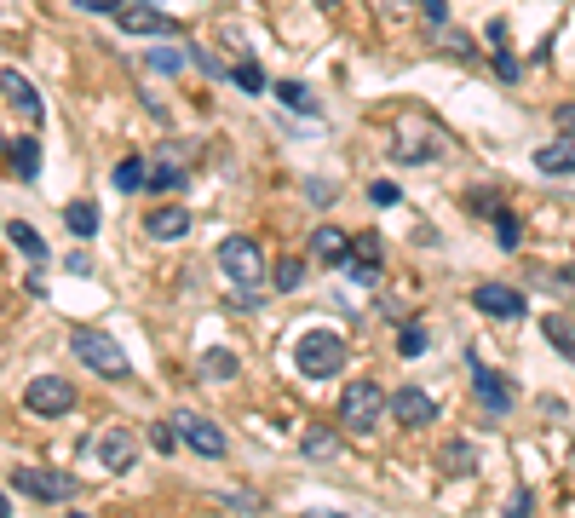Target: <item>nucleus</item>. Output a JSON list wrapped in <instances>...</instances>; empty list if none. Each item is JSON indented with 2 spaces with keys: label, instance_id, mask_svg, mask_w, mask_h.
Instances as JSON below:
<instances>
[{
  "label": "nucleus",
  "instance_id": "36",
  "mask_svg": "<svg viewBox=\"0 0 575 518\" xmlns=\"http://www.w3.org/2000/svg\"><path fill=\"white\" fill-rule=\"evenodd\" d=\"M150 70H161V75H179V70H184V52H150Z\"/></svg>",
  "mask_w": 575,
  "mask_h": 518
},
{
  "label": "nucleus",
  "instance_id": "21",
  "mask_svg": "<svg viewBox=\"0 0 575 518\" xmlns=\"http://www.w3.org/2000/svg\"><path fill=\"white\" fill-rule=\"evenodd\" d=\"M541 334H547L552 352L570 357V363H575V323H570V317H547V323H541Z\"/></svg>",
  "mask_w": 575,
  "mask_h": 518
},
{
  "label": "nucleus",
  "instance_id": "18",
  "mask_svg": "<svg viewBox=\"0 0 575 518\" xmlns=\"http://www.w3.org/2000/svg\"><path fill=\"white\" fill-rule=\"evenodd\" d=\"M535 167H541V173H575V133L541 144V150H535Z\"/></svg>",
  "mask_w": 575,
  "mask_h": 518
},
{
  "label": "nucleus",
  "instance_id": "24",
  "mask_svg": "<svg viewBox=\"0 0 575 518\" xmlns=\"http://www.w3.org/2000/svg\"><path fill=\"white\" fill-rule=\"evenodd\" d=\"M150 185V162H138V156H127V162H115V190H144Z\"/></svg>",
  "mask_w": 575,
  "mask_h": 518
},
{
  "label": "nucleus",
  "instance_id": "4",
  "mask_svg": "<svg viewBox=\"0 0 575 518\" xmlns=\"http://www.w3.org/2000/svg\"><path fill=\"white\" fill-rule=\"evenodd\" d=\"M386 392L374 386V380H351L340 392V426L345 432H374L380 426V415H386Z\"/></svg>",
  "mask_w": 575,
  "mask_h": 518
},
{
  "label": "nucleus",
  "instance_id": "19",
  "mask_svg": "<svg viewBox=\"0 0 575 518\" xmlns=\"http://www.w3.org/2000/svg\"><path fill=\"white\" fill-rule=\"evenodd\" d=\"M6 156H12V173H18V179H35V173H41V139H35V133L12 139L6 144Z\"/></svg>",
  "mask_w": 575,
  "mask_h": 518
},
{
  "label": "nucleus",
  "instance_id": "11",
  "mask_svg": "<svg viewBox=\"0 0 575 518\" xmlns=\"http://www.w3.org/2000/svg\"><path fill=\"white\" fill-rule=\"evenodd\" d=\"M0 93H6V104L18 110L29 127H41V116H46V104H41V93L29 87V75H18V70H0Z\"/></svg>",
  "mask_w": 575,
  "mask_h": 518
},
{
  "label": "nucleus",
  "instance_id": "35",
  "mask_svg": "<svg viewBox=\"0 0 575 518\" xmlns=\"http://www.w3.org/2000/svg\"><path fill=\"white\" fill-rule=\"evenodd\" d=\"M420 18H426L432 29H443L449 24V0H420Z\"/></svg>",
  "mask_w": 575,
  "mask_h": 518
},
{
  "label": "nucleus",
  "instance_id": "12",
  "mask_svg": "<svg viewBox=\"0 0 575 518\" xmlns=\"http://www.w3.org/2000/svg\"><path fill=\"white\" fill-rule=\"evenodd\" d=\"M98 461H104L110 472H127L138 461V438L127 432V426H104V432H98Z\"/></svg>",
  "mask_w": 575,
  "mask_h": 518
},
{
  "label": "nucleus",
  "instance_id": "44",
  "mask_svg": "<svg viewBox=\"0 0 575 518\" xmlns=\"http://www.w3.org/2000/svg\"><path fill=\"white\" fill-rule=\"evenodd\" d=\"M6 513H12V495L0 490V518H6Z\"/></svg>",
  "mask_w": 575,
  "mask_h": 518
},
{
  "label": "nucleus",
  "instance_id": "31",
  "mask_svg": "<svg viewBox=\"0 0 575 518\" xmlns=\"http://www.w3.org/2000/svg\"><path fill=\"white\" fill-rule=\"evenodd\" d=\"M443 52L460 58V64H466V58H478V47H472V35H466V29H443Z\"/></svg>",
  "mask_w": 575,
  "mask_h": 518
},
{
  "label": "nucleus",
  "instance_id": "22",
  "mask_svg": "<svg viewBox=\"0 0 575 518\" xmlns=\"http://www.w3.org/2000/svg\"><path fill=\"white\" fill-rule=\"evenodd\" d=\"M64 225L81 236V242H92V236H98V208H92V202H69V208H64Z\"/></svg>",
  "mask_w": 575,
  "mask_h": 518
},
{
  "label": "nucleus",
  "instance_id": "10",
  "mask_svg": "<svg viewBox=\"0 0 575 518\" xmlns=\"http://www.w3.org/2000/svg\"><path fill=\"white\" fill-rule=\"evenodd\" d=\"M472 306L489 311V317H501V323H518V317H524V294L506 288V283H478L472 288Z\"/></svg>",
  "mask_w": 575,
  "mask_h": 518
},
{
  "label": "nucleus",
  "instance_id": "42",
  "mask_svg": "<svg viewBox=\"0 0 575 518\" xmlns=\"http://www.w3.org/2000/svg\"><path fill=\"white\" fill-rule=\"evenodd\" d=\"M69 271H75V277H87V271H92V254H81V248H75V254H69Z\"/></svg>",
  "mask_w": 575,
  "mask_h": 518
},
{
  "label": "nucleus",
  "instance_id": "34",
  "mask_svg": "<svg viewBox=\"0 0 575 518\" xmlns=\"http://www.w3.org/2000/svg\"><path fill=\"white\" fill-rule=\"evenodd\" d=\"M368 202H374V208H397V185H391V179H374V185H368Z\"/></svg>",
  "mask_w": 575,
  "mask_h": 518
},
{
  "label": "nucleus",
  "instance_id": "16",
  "mask_svg": "<svg viewBox=\"0 0 575 518\" xmlns=\"http://www.w3.org/2000/svg\"><path fill=\"white\" fill-rule=\"evenodd\" d=\"M184 144H161V156H156V167H150V190H179L184 185Z\"/></svg>",
  "mask_w": 575,
  "mask_h": 518
},
{
  "label": "nucleus",
  "instance_id": "15",
  "mask_svg": "<svg viewBox=\"0 0 575 518\" xmlns=\"http://www.w3.org/2000/svg\"><path fill=\"white\" fill-rule=\"evenodd\" d=\"M311 259H322V265H351V231L317 225V231H311Z\"/></svg>",
  "mask_w": 575,
  "mask_h": 518
},
{
  "label": "nucleus",
  "instance_id": "6",
  "mask_svg": "<svg viewBox=\"0 0 575 518\" xmlns=\"http://www.w3.org/2000/svg\"><path fill=\"white\" fill-rule=\"evenodd\" d=\"M23 409L29 415H69L75 409V386L64 375H35L23 386Z\"/></svg>",
  "mask_w": 575,
  "mask_h": 518
},
{
  "label": "nucleus",
  "instance_id": "1",
  "mask_svg": "<svg viewBox=\"0 0 575 518\" xmlns=\"http://www.w3.org/2000/svg\"><path fill=\"white\" fill-rule=\"evenodd\" d=\"M219 271H225V283H230V288H242V294L265 288V277H271V265H265V248H259L253 236H225V242H219Z\"/></svg>",
  "mask_w": 575,
  "mask_h": 518
},
{
  "label": "nucleus",
  "instance_id": "29",
  "mask_svg": "<svg viewBox=\"0 0 575 518\" xmlns=\"http://www.w3.org/2000/svg\"><path fill=\"white\" fill-rule=\"evenodd\" d=\"M495 242H501V248H518V242H524V225H518V213H495Z\"/></svg>",
  "mask_w": 575,
  "mask_h": 518
},
{
  "label": "nucleus",
  "instance_id": "2",
  "mask_svg": "<svg viewBox=\"0 0 575 518\" xmlns=\"http://www.w3.org/2000/svg\"><path fill=\"white\" fill-rule=\"evenodd\" d=\"M69 352L81 357L92 375H104V380H127V375H133L127 352H121V346H115V334H104V329H75V334H69Z\"/></svg>",
  "mask_w": 575,
  "mask_h": 518
},
{
  "label": "nucleus",
  "instance_id": "7",
  "mask_svg": "<svg viewBox=\"0 0 575 518\" xmlns=\"http://www.w3.org/2000/svg\"><path fill=\"white\" fill-rule=\"evenodd\" d=\"M173 426H179V444L196 449V455H207V461H219V455L230 449L225 432H219V421H207V415H196V409H179Z\"/></svg>",
  "mask_w": 575,
  "mask_h": 518
},
{
  "label": "nucleus",
  "instance_id": "20",
  "mask_svg": "<svg viewBox=\"0 0 575 518\" xmlns=\"http://www.w3.org/2000/svg\"><path fill=\"white\" fill-rule=\"evenodd\" d=\"M276 104H282V110H294V116H317V110H322L299 81H276Z\"/></svg>",
  "mask_w": 575,
  "mask_h": 518
},
{
  "label": "nucleus",
  "instance_id": "39",
  "mask_svg": "<svg viewBox=\"0 0 575 518\" xmlns=\"http://www.w3.org/2000/svg\"><path fill=\"white\" fill-rule=\"evenodd\" d=\"M495 75H501V81H518V58H512V52H495Z\"/></svg>",
  "mask_w": 575,
  "mask_h": 518
},
{
  "label": "nucleus",
  "instance_id": "8",
  "mask_svg": "<svg viewBox=\"0 0 575 518\" xmlns=\"http://www.w3.org/2000/svg\"><path fill=\"white\" fill-rule=\"evenodd\" d=\"M472 392H478V403L489 409V415H506V409H512V398H518V392H512V380L495 375L489 363H478V352H472Z\"/></svg>",
  "mask_w": 575,
  "mask_h": 518
},
{
  "label": "nucleus",
  "instance_id": "26",
  "mask_svg": "<svg viewBox=\"0 0 575 518\" xmlns=\"http://www.w3.org/2000/svg\"><path fill=\"white\" fill-rule=\"evenodd\" d=\"M276 294H294V288H305V259H294V254H282L276 259Z\"/></svg>",
  "mask_w": 575,
  "mask_h": 518
},
{
  "label": "nucleus",
  "instance_id": "41",
  "mask_svg": "<svg viewBox=\"0 0 575 518\" xmlns=\"http://www.w3.org/2000/svg\"><path fill=\"white\" fill-rule=\"evenodd\" d=\"M81 12H98V18H115V12H121V0H81Z\"/></svg>",
  "mask_w": 575,
  "mask_h": 518
},
{
  "label": "nucleus",
  "instance_id": "14",
  "mask_svg": "<svg viewBox=\"0 0 575 518\" xmlns=\"http://www.w3.org/2000/svg\"><path fill=\"white\" fill-rule=\"evenodd\" d=\"M144 236H156V242H179V236H190V208H179V202L150 208L144 213Z\"/></svg>",
  "mask_w": 575,
  "mask_h": 518
},
{
  "label": "nucleus",
  "instance_id": "40",
  "mask_svg": "<svg viewBox=\"0 0 575 518\" xmlns=\"http://www.w3.org/2000/svg\"><path fill=\"white\" fill-rule=\"evenodd\" d=\"M472 208H478V213H501V196H495V190H472Z\"/></svg>",
  "mask_w": 575,
  "mask_h": 518
},
{
  "label": "nucleus",
  "instance_id": "27",
  "mask_svg": "<svg viewBox=\"0 0 575 518\" xmlns=\"http://www.w3.org/2000/svg\"><path fill=\"white\" fill-rule=\"evenodd\" d=\"M478 467V449L472 444H449L443 449V472H449V478H455V472H472Z\"/></svg>",
  "mask_w": 575,
  "mask_h": 518
},
{
  "label": "nucleus",
  "instance_id": "30",
  "mask_svg": "<svg viewBox=\"0 0 575 518\" xmlns=\"http://www.w3.org/2000/svg\"><path fill=\"white\" fill-rule=\"evenodd\" d=\"M426 346H432V334L420 329V323H403V334H397V352H403V357H420Z\"/></svg>",
  "mask_w": 575,
  "mask_h": 518
},
{
  "label": "nucleus",
  "instance_id": "32",
  "mask_svg": "<svg viewBox=\"0 0 575 518\" xmlns=\"http://www.w3.org/2000/svg\"><path fill=\"white\" fill-rule=\"evenodd\" d=\"M351 254H357V259H368V265H380V236H374V231L351 236Z\"/></svg>",
  "mask_w": 575,
  "mask_h": 518
},
{
  "label": "nucleus",
  "instance_id": "9",
  "mask_svg": "<svg viewBox=\"0 0 575 518\" xmlns=\"http://www.w3.org/2000/svg\"><path fill=\"white\" fill-rule=\"evenodd\" d=\"M115 24L127 29V35H179V18H167V12H156V6H144V0H127L121 12H115Z\"/></svg>",
  "mask_w": 575,
  "mask_h": 518
},
{
  "label": "nucleus",
  "instance_id": "38",
  "mask_svg": "<svg viewBox=\"0 0 575 518\" xmlns=\"http://www.w3.org/2000/svg\"><path fill=\"white\" fill-rule=\"evenodd\" d=\"M219 501H225V507H248V513H265V501H259V495H248V490H225Z\"/></svg>",
  "mask_w": 575,
  "mask_h": 518
},
{
  "label": "nucleus",
  "instance_id": "43",
  "mask_svg": "<svg viewBox=\"0 0 575 518\" xmlns=\"http://www.w3.org/2000/svg\"><path fill=\"white\" fill-rule=\"evenodd\" d=\"M558 127H570V133H575V104H564V110H558Z\"/></svg>",
  "mask_w": 575,
  "mask_h": 518
},
{
  "label": "nucleus",
  "instance_id": "13",
  "mask_svg": "<svg viewBox=\"0 0 575 518\" xmlns=\"http://www.w3.org/2000/svg\"><path fill=\"white\" fill-rule=\"evenodd\" d=\"M391 421H403V426H432V421H437L432 392H420V386H403V392H391Z\"/></svg>",
  "mask_w": 575,
  "mask_h": 518
},
{
  "label": "nucleus",
  "instance_id": "46",
  "mask_svg": "<svg viewBox=\"0 0 575 518\" xmlns=\"http://www.w3.org/2000/svg\"><path fill=\"white\" fill-rule=\"evenodd\" d=\"M6 144H12V139H0V150H6Z\"/></svg>",
  "mask_w": 575,
  "mask_h": 518
},
{
  "label": "nucleus",
  "instance_id": "28",
  "mask_svg": "<svg viewBox=\"0 0 575 518\" xmlns=\"http://www.w3.org/2000/svg\"><path fill=\"white\" fill-rule=\"evenodd\" d=\"M230 81H236V87H242V93H265V70H259V64H253V58H242V64H236V70H230Z\"/></svg>",
  "mask_w": 575,
  "mask_h": 518
},
{
  "label": "nucleus",
  "instance_id": "23",
  "mask_svg": "<svg viewBox=\"0 0 575 518\" xmlns=\"http://www.w3.org/2000/svg\"><path fill=\"white\" fill-rule=\"evenodd\" d=\"M236 369H242V357L230 352V346H213V352H202V375H207V380H230Z\"/></svg>",
  "mask_w": 575,
  "mask_h": 518
},
{
  "label": "nucleus",
  "instance_id": "25",
  "mask_svg": "<svg viewBox=\"0 0 575 518\" xmlns=\"http://www.w3.org/2000/svg\"><path fill=\"white\" fill-rule=\"evenodd\" d=\"M6 236H12V248H18V254H29L35 265L46 259V242L35 236V225H23V219H12V225H6Z\"/></svg>",
  "mask_w": 575,
  "mask_h": 518
},
{
  "label": "nucleus",
  "instance_id": "33",
  "mask_svg": "<svg viewBox=\"0 0 575 518\" xmlns=\"http://www.w3.org/2000/svg\"><path fill=\"white\" fill-rule=\"evenodd\" d=\"M184 52H190V64H196V70H202V75H213V81L225 75V64H219V58H213V52H207V47H184Z\"/></svg>",
  "mask_w": 575,
  "mask_h": 518
},
{
  "label": "nucleus",
  "instance_id": "5",
  "mask_svg": "<svg viewBox=\"0 0 575 518\" xmlns=\"http://www.w3.org/2000/svg\"><path fill=\"white\" fill-rule=\"evenodd\" d=\"M12 490L35 495V501H75L81 495V478L75 472H58V467H12Z\"/></svg>",
  "mask_w": 575,
  "mask_h": 518
},
{
  "label": "nucleus",
  "instance_id": "45",
  "mask_svg": "<svg viewBox=\"0 0 575 518\" xmlns=\"http://www.w3.org/2000/svg\"><path fill=\"white\" fill-rule=\"evenodd\" d=\"M317 6H322V12H334V6H340V0H317Z\"/></svg>",
  "mask_w": 575,
  "mask_h": 518
},
{
  "label": "nucleus",
  "instance_id": "17",
  "mask_svg": "<svg viewBox=\"0 0 575 518\" xmlns=\"http://www.w3.org/2000/svg\"><path fill=\"white\" fill-rule=\"evenodd\" d=\"M299 449H305V461H334V455H340V432H334V426H305V432H299Z\"/></svg>",
  "mask_w": 575,
  "mask_h": 518
},
{
  "label": "nucleus",
  "instance_id": "3",
  "mask_svg": "<svg viewBox=\"0 0 575 518\" xmlns=\"http://www.w3.org/2000/svg\"><path fill=\"white\" fill-rule=\"evenodd\" d=\"M294 363H299V375H311V380L340 375V369H345V340H340L334 329H311V334H299Z\"/></svg>",
  "mask_w": 575,
  "mask_h": 518
},
{
  "label": "nucleus",
  "instance_id": "37",
  "mask_svg": "<svg viewBox=\"0 0 575 518\" xmlns=\"http://www.w3.org/2000/svg\"><path fill=\"white\" fill-rule=\"evenodd\" d=\"M305 196H311V202H317V208H328V202H334V196H340V190L328 185V179H305Z\"/></svg>",
  "mask_w": 575,
  "mask_h": 518
}]
</instances>
